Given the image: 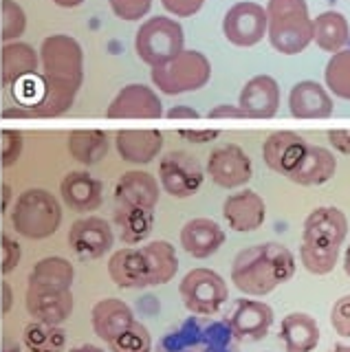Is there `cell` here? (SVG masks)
Instances as JSON below:
<instances>
[{"label": "cell", "mask_w": 350, "mask_h": 352, "mask_svg": "<svg viewBox=\"0 0 350 352\" xmlns=\"http://www.w3.org/2000/svg\"><path fill=\"white\" fill-rule=\"evenodd\" d=\"M40 97L27 110L31 117H60L69 113L84 82L82 44L67 33L47 36L40 47Z\"/></svg>", "instance_id": "1"}, {"label": "cell", "mask_w": 350, "mask_h": 352, "mask_svg": "<svg viewBox=\"0 0 350 352\" xmlns=\"http://www.w3.org/2000/svg\"><path fill=\"white\" fill-rule=\"evenodd\" d=\"M295 256L280 242H262L238 253L232 264L234 286L249 297H265L295 275Z\"/></svg>", "instance_id": "2"}, {"label": "cell", "mask_w": 350, "mask_h": 352, "mask_svg": "<svg viewBox=\"0 0 350 352\" xmlns=\"http://www.w3.org/2000/svg\"><path fill=\"white\" fill-rule=\"evenodd\" d=\"M155 352H240L225 319L188 317L163 335Z\"/></svg>", "instance_id": "3"}, {"label": "cell", "mask_w": 350, "mask_h": 352, "mask_svg": "<svg viewBox=\"0 0 350 352\" xmlns=\"http://www.w3.org/2000/svg\"><path fill=\"white\" fill-rule=\"evenodd\" d=\"M267 36L282 55H298L313 42V18L306 0H269Z\"/></svg>", "instance_id": "4"}, {"label": "cell", "mask_w": 350, "mask_h": 352, "mask_svg": "<svg viewBox=\"0 0 350 352\" xmlns=\"http://www.w3.org/2000/svg\"><path fill=\"white\" fill-rule=\"evenodd\" d=\"M62 205L56 194L42 187H31L23 192L12 209V225L16 234L29 240L51 238L62 225Z\"/></svg>", "instance_id": "5"}, {"label": "cell", "mask_w": 350, "mask_h": 352, "mask_svg": "<svg viewBox=\"0 0 350 352\" xmlns=\"http://www.w3.org/2000/svg\"><path fill=\"white\" fill-rule=\"evenodd\" d=\"M152 84H155L163 95H183L194 93L210 82L212 64L201 51L183 49L177 58L152 66L150 71Z\"/></svg>", "instance_id": "6"}, {"label": "cell", "mask_w": 350, "mask_h": 352, "mask_svg": "<svg viewBox=\"0 0 350 352\" xmlns=\"http://www.w3.org/2000/svg\"><path fill=\"white\" fill-rule=\"evenodd\" d=\"M185 49V33L179 20L152 16L137 29L135 51L150 69L168 62Z\"/></svg>", "instance_id": "7"}, {"label": "cell", "mask_w": 350, "mask_h": 352, "mask_svg": "<svg viewBox=\"0 0 350 352\" xmlns=\"http://www.w3.org/2000/svg\"><path fill=\"white\" fill-rule=\"evenodd\" d=\"M179 295L183 300V306L192 315L214 317L221 313V308L229 300V289L221 273L199 267L183 275L179 284Z\"/></svg>", "instance_id": "8"}, {"label": "cell", "mask_w": 350, "mask_h": 352, "mask_svg": "<svg viewBox=\"0 0 350 352\" xmlns=\"http://www.w3.org/2000/svg\"><path fill=\"white\" fill-rule=\"evenodd\" d=\"M205 172L190 152L174 150L159 161V185L172 198H190L201 190Z\"/></svg>", "instance_id": "9"}, {"label": "cell", "mask_w": 350, "mask_h": 352, "mask_svg": "<svg viewBox=\"0 0 350 352\" xmlns=\"http://www.w3.org/2000/svg\"><path fill=\"white\" fill-rule=\"evenodd\" d=\"M207 176L225 190H236L251 181L254 176V165H251L249 154L236 146V143H223L216 146L210 157H207Z\"/></svg>", "instance_id": "10"}, {"label": "cell", "mask_w": 350, "mask_h": 352, "mask_svg": "<svg viewBox=\"0 0 350 352\" xmlns=\"http://www.w3.org/2000/svg\"><path fill=\"white\" fill-rule=\"evenodd\" d=\"M223 33L234 47H256L267 36V11L258 3H236L223 18Z\"/></svg>", "instance_id": "11"}, {"label": "cell", "mask_w": 350, "mask_h": 352, "mask_svg": "<svg viewBox=\"0 0 350 352\" xmlns=\"http://www.w3.org/2000/svg\"><path fill=\"white\" fill-rule=\"evenodd\" d=\"M115 245L111 223L100 216H84L69 229V247L82 262L100 260Z\"/></svg>", "instance_id": "12"}, {"label": "cell", "mask_w": 350, "mask_h": 352, "mask_svg": "<svg viewBox=\"0 0 350 352\" xmlns=\"http://www.w3.org/2000/svg\"><path fill=\"white\" fill-rule=\"evenodd\" d=\"M348 236V218L339 207L322 205L306 216L302 229V242L313 247H335L342 249Z\"/></svg>", "instance_id": "13"}, {"label": "cell", "mask_w": 350, "mask_h": 352, "mask_svg": "<svg viewBox=\"0 0 350 352\" xmlns=\"http://www.w3.org/2000/svg\"><path fill=\"white\" fill-rule=\"evenodd\" d=\"M73 293L71 289L45 284H29L27 289V311L34 317V322L62 326L73 313Z\"/></svg>", "instance_id": "14"}, {"label": "cell", "mask_w": 350, "mask_h": 352, "mask_svg": "<svg viewBox=\"0 0 350 352\" xmlns=\"http://www.w3.org/2000/svg\"><path fill=\"white\" fill-rule=\"evenodd\" d=\"M108 119H159L163 117L161 97L146 84H128L106 110Z\"/></svg>", "instance_id": "15"}, {"label": "cell", "mask_w": 350, "mask_h": 352, "mask_svg": "<svg viewBox=\"0 0 350 352\" xmlns=\"http://www.w3.org/2000/svg\"><path fill=\"white\" fill-rule=\"evenodd\" d=\"M273 308L260 300H238L227 315V326L238 341H262L273 326Z\"/></svg>", "instance_id": "16"}, {"label": "cell", "mask_w": 350, "mask_h": 352, "mask_svg": "<svg viewBox=\"0 0 350 352\" xmlns=\"http://www.w3.org/2000/svg\"><path fill=\"white\" fill-rule=\"evenodd\" d=\"M306 146H309V143H306L298 132L278 130V132H271L267 141L262 143V159H265L267 168L271 172L289 179V174L300 165L306 152Z\"/></svg>", "instance_id": "17"}, {"label": "cell", "mask_w": 350, "mask_h": 352, "mask_svg": "<svg viewBox=\"0 0 350 352\" xmlns=\"http://www.w3.org/2000/svg\"><path fill=\"white\" fill-rule=\"evenodd\" d=\"M223 216L227 220L229 229L249 234L265 225L267 220V205L262 196L254 190H243L236 194H229L223 203Z\"/></svg>", "instance_id": "18"}, {"label": "cell", "mask_w": 350, "mask_h": 352, "mask_svg": "<svg viewBox=\"0 0 350 352\" xmlns=\"http://www.w3.org/2000/svg\"><path fill=\"white\" fill-rule=\"evenodd\" d=\"M247 119H271L280 108V86L271 75H256L243 86L238 99Z\"/></svg>", "instance_id": "19"}, {"label": "cell", "mask_w": 350, "mask_h": 352, "mask_svg": "<svg viewBox=\"0 0 350 352\" xmlns=\"http://www.w3.org/2000/svg\"><path fill=\"white\" fill-rule=\"evenodd\" d=\"M60 196L64 205L73 212L89 214L100 209L104 203V185L100 179H95L91 172L75 170L69 172L60 183Z\"/></svg>", "instance_id": "20"}, {"label": "cell", "mask_w": 350, "mask_h": 352, "mask_svg": "<svg viewBox=\"0 0 350 352\" xmlns=\"http://www.w3.org/2000/svg\"><path fill=\"white\" fill-rule=\"evenodd\" d=\"M161 196V185L155 174L146 170H130L119 176L115 185V203L139 209H155Z\"/></svg>", "instance_id": "21"}, {"label": "cell", "mask_w": 350, "mask_h": 352, "mask_svg": "<svg viewBox=\"0 0 350 352\" xmlns=\"http://www.w3.org/2000/svg\"><path fill=\"white\" fill-rule=\"evenodd\" d=\"M181 247L196 260L212 258L225 245V231L212 218H192L181 229Z\"/></svg>", "instance_id": "22"}, {"label": "cell", "mask_w": 350, "mask_h": 352, "mask_svg": "<svg viewBox=\"0 0 350 352\" xmlns=\"http://www.w3.org/2000/svg\"><path fill=\"white\" fill-rule=\"evenodd\" d=\"M40 55L27 42H7L0 49V82L3 86H16L38 75Z\"/></svg>", "instance_id": "23"}, {"label": "cell", "mask_w": 350, "mask_h": 352, "mask_svg": "<svg viewBox=\"0 0 350 352\" xmlns=\"http://www.w3.org/2000/svg\"><path fill=\"white\" fill-rule=\"evenodd\" d=\"M115 148L119 157L126 163L148 165L163 150V135L161 130L146 128V130H119L115 135Z\"/></svg>", "instance_id": "24"}, {"label": "cell", "mask_w": 350, "mask_h": 352, "mask_svg": "<svg viewBox=\"0 0 350 352\" xmlns=\"http://www.w3.org/2000/svg\"><path fill=\"white\" fill-rule=\"evenodd\" d=\"M289 110L295 119H328L333 115V97L320 82H298L289 93Z\"/></svg>", "instance_id": "25"}, {"label": "cell", "mask_w": 350, "mask_h": 352, "mask_svg": "<svg viewBox=\"0 0 350 352\" xmlns=\"http://www.w3.org/2000/svg\"><path fill=\"white\" fill-rule=\"evenodd\" d=\"M91 324H93L95 335L102 341H106V344H111V341L122 335L126 328L135 324V313L124 300L106 297V300H100L93 306Z\"/></svg>", "instance_id": "26"}, {"label": "cell", "mask_w": 350, "mask_h": 352, "mask_svg": "<svg viewBox=\"0 0 350 352\" xmlns=\"http://www.w3.org/2000/svg\"><path fill=\"white\" fill-rule=\"evenodd\" d=\"M335 172H337L335 154L322 146H311L309 143L300 165L289 174V181L295 185L315 187V185H324L331 181Z\"/></svg>", "instance_id": "27"}, {"label": "cell", "mask_w": 350, "mask_h": 352, "mask_svg": "<svg viewBox=\"0 0 350 352\" xmlns=\"http://www.w3.org/2000/svg\"><path fill=\"white\" fill-rule=\"evenodd\" d=\"M108 275L119 289H148L146 260L141 247L117 249L108 262Z\"/></svg>", "instance_id": "28"}, {"label": "cell", "mask_w": 350, "mask_h": 352, "mask_svg": "<svg viewBox=\"0 0 350 352\" xmlns=\"http://www.w3.org/2000/svg\"><path fill=\"white\" fill-rule=\"evenodd\" d=\"M280 341L287 352H313L320 346V326L309 313H289L280 324Z\"/></svg>", "instance_id": "29"}, {"label": "cell", "mask_w": 350, "mask_h": 352, "mask_svg": "<svg viewBox=\"0 0 350 352\" xmlns=\"http://www.w3.org/2000/svg\"><path fill=\"white\" fill-rule=\"evenodd\" d=\"M146 260L148 286H161L174 280L179 271V256L168 240H152L146 247H141Z\"/></svg>", "instance_id": "30"}, {"label": "cell", "mask_w": 350, "mask_h": 352, "mask_svg": "<svg viewBox=\"0 0 350 352\" xmlns=\"http://www.w3.org/2000/svg\"><path fill=\"white\" fill-rule=\"evenodd\" d=\"M115 227L119 229V238L124 245L133 247L146 242L155 229V209H139V207H115Z\"/></svg>", "instance_id": "31"}, {"label": "cell", "mask_w": 350, "mask_h": 352, "mask_svg": "<svg viewBox=\"0 0 350 352\" xmlns=\"http://www.w3.org/2000/svg\"><path fill=\"white\" fill-rule=\"evenodd\" d=\"M350 40V25L339 11H322L313 18V42L326 53H337Z\"/></svg>", "instance_id": "32"}, {"label": "cell", "mask_w": 350, "mask_h": 352, "mask_svg": "<svg viewBox=\"0 0 350 352\" xmlns=\"http://www.w3.org/2000/svg\"><path fill=\"white\" fill-rule=\"evenodd\" d=\"M111 141L104 130H73L69 132V152L82 165H97L106 159Z\"/></svg>", "instance_id": "33"}, {"label": "cell", "mask_w": 350, "mask_h": 352, "mask_svg": "<svg viewBox=\"0 0 350 352\" xmlns=\"http://www.w3.org/2000/svg\"><path fill=\"white\" fill-rule=\"evenodd\" d=\"M75 282V267L60 256H49L36 262V267L29 273V284H45V286H60V289H71Z\"/></svg>", "instance_id": "34"}, {"label": "cell", "mask_w": 350, "mask_h": 352, "mask_svg": "<svg viewBox=\"0 0 350 352\" xmlns=\"http://www.w3.org/2000/svg\"><path fill=\"white\" fill-rule=\"evenodd\" d=\"M23 344L29 352H62L67 346V333L60 326L31 322L25 326Z\"/></svg>", "instance_id": "35"}, {"label": "cell", "mask_w": 350, "mask_h": 352, "mask_svg": "<svg viewBox=\"0 0 350 352\" xmlns=\"http://www.w3.org/2000/svg\"><path fill=\"white\" fill-rule=\"evenodd\" d=\"M324 82L335 97L350 102V49L333 53V58L326 64Z\"/></svg>", "instance_id": "36"}, {"label": "cell", "mask_w": 350, "mask_h": 352, "mask_svg": "<svg viewBox=\"0 0 350 352\" xmlns=\"http://www.w3.org/2000/svg\"><path fill=\"white\" fill-rule=\"evenodd\" d=\"M27 31V14L16 0H0V40L16 42Z\"/></svg>", "instance_id": "37"}, {"label": "cell", "mask_w": 350, "mask_h": 352, "mask_svg": "<svg viewBox=\"0 0 350 352\" xmlns=\"http://www.w3.org/2000/svg\"><path fill=\"white\" fill-rule=\"evenodd\" d=\"M339 260V249L335 247H313V245H300V262L304 269L313 275H328Z\"/></svg>", "instance_id": "38"}, {"label": "cell", "mask_w": 350, "mask_h": 352, "mask_svg": "<svg viewBox=\"0 0 350 352\" xmlns=\"http://www.w3.org/2000/svg\"><path fill=\"white\" fill-rule=\"evenodd\" d=\"M108 346H111V352H152V337L150 330L135 319V324L126 328Z\"/></svg>", "instance_id": "39"}, {"label": "cell", "mask_w": 350, "mask_h": 352, "mask_svg": "<svg viewBox=\"0 0 350 352\" xmlns=\"http://www.w3.org/2000/svg\"><path fill=\"white\" fill-rule=\"evenodd\" d=\"M0 139H3L0 141V165L3 168H12V165L18 163L20 154H23L25 148L23 135L18 130H3Z\"/></svg>", "instance_id": "40"}, {"label": "cell", "mask_w": 350, "mask_h": 352, "mask_svg": "<svg viewBox=\"0 0 350 352\" xmlns=\"http://www.w3.org/2000/svg\"><path fill=\"white\" fill-rule=\"evenodd\" d=\"M108 3H111L113 14L126 22H137L146 18L152 9V0H108Z\"/></svg>", "instance_id": "41"}, {"label": "cell", "mask_w": 350, "mask_h": 352, "mask_svg": "<svg viewBox=\"0 0 350 352\" xmlns=\"http://www.w3.org/2000/svg\"><path fill=\"white\" fill-rule=\"evenodd\" d=\"M23 260V247L12 236H0V273L9 275Z\"/></svg>", "instance_id": "42"}, {"label": "cell", "mask_w": 350, "mask_h": 352, "mask_svg": "<svg viewBox=\"0 0 350 352\" xmlns=\"http://www.w3.org/2000/svg\"><path fill=\"white\" fill-rule=\"evenodd\" d=\"M331 326L339 337L350 339V293L339 297L331 308Z\"/></svg>", "instance_id": "43"}, {"label": "cell", "mask_w": 350, "mask_h": 352, "mask_svg": "<svg viewBox=\"0 0 350 352\" xmlns=\"http://www.w3.org/2000/svg\"><path fill=\"white\" fill-rule=\"evenodd\" d=\"M161 5L174 18H192L203 9L205 0H161Z\"/></svg>", "instance_id": "44"}, {"label": "cell", "mask_w": 350, "mask_h": 352, "mask_svg": "<svg viewBox=\"0 0 350 352\" xmlns=\"http://www.w3.org/2000/svg\"><path fill=\"white\" fill-rule=\"evenodd\" d=\"M179 137H183L185 141L190 143H210V141H216L221 137V130H179Z\"/></svg>", "instance_id": "45"}, {"label": "cell", "mask_w": 350, "mask_h": 352, "mask_svg": "<svg viewBox=\"0 0 350 352\" xmlns=\"http://www.w3.org/2000/svg\"><path fill=\"white\" fill-rule=\"evenodd\" d=\"M210 119H247V115L240 110V106H232V104H218L210 110Z\"/></svg>", "instance_id": "46"}, {"label": "cell", "mask_w": 350, "mask_h": 352, "mask_svg": "<svg viewBox=\"0 0 350 352\" xmlns=\"http://www.w3.org/2000/svg\"><path fill=\"white\" fill-rule=\"evenodd\" d=\"M328 141L337 152L350 154V130H328Z\"/></svg>", "instance_id": "47"}, {"label": "cell", "mask_w": 350, "mask_h": 352, "mask_svg": "<svg viewBox=\"0 0 350 352\" xmlns=\"http://www.w3.org/2000/svg\"><path fill=\"white\" fill-rule=\"evenodd\" d=\"M168 119H199V110H194L190 106H172L168 113H166Z\"/></svg>", "instance_id": "48"}, {"label": "cell", "mask_w": 350, "mask_h": 352, "mask_svg": "<svg viewBox=\"0 0 350 352\" xmlns=\"http://www.w3.org/2000/svg\"><path fill=\"white\" fill-rule=\"evenodd\" d=\"M0 293H3V306H0V311H3V315H7L14 306V291H12V286H9V282L0 284Z\"/></svg>", "instance_id": "49"}, {"label": "cell", "mask_w": 350, "mask_h": 352, "mask_svg": "<svg viewBox=\"0 0 350 352\" xmlns=\"http://www.w3.org/2000/svg\"><path fill=\"white\" fill-rule=\"evenodd\" d=\"M3 117L5 119H9V117H31V113H29L27 108H5Z\"/></svg>", "instance_id": "50"}, {"label": "cell", "mask_w": 350, "mask_h": 352, "mask_svg": "<svg viewBox=\"0 0 350 352\" xmlns=\"http://www.w3.org/2000/svg\"><path fill=\"white\" fill-rule=\"evenodd\" d=\"M58 7H64V9H75V7H80L84 0H53Z\"/></svg>", "instance_id": "51"}, {"label": "cell", "mask_w": 350, "mask_h": 352, "mask_svg": "<svg viewBox=\"0 0 350 352\" xmlns=\"http://www.w3.org/2000/svg\"><path fill=\"white\" fill-rule=\"evenodd\" d=\"M69 352H104L100 346H93V344H82L78 348H71Z\"/></svg>", "instance_id": "52"}, {"label": "cell", "mask_w": 350, "mask_h": 352, "mask_svg": "<svg viewBox=\"0 0 350 352\" xmlns=\"http://www.w3.org/2000/svg\"><path fill=\"white\" fill-rule=\"evenodd\" d=\"M344 271H346V275L350 278V245L346 247V253H344Z\"/></svg>", "instance_id": "53"}, {"label": "cell", "mask_w": 350, "mask_h": 352, "mask_svg": "<svg viewBox=\"0 0 350 352\" xmlns=\"http://www.w3.org/2000/svg\"><path fill=\"white\" fill-rule=\"evenodd\" d=\"M328 352H350V344H337V346H333Z\"/></svg>", "instance_id": "54"}, {"label": "cell", "mask_w": 350, "mask_h": 352, "mask_svg": "<svg viewBox=\"0 0 350 352\" xmlns=\"http://www.w3.org/2000/svg\"><path fill=\"white\" fill-rule=\"evenodd\" d=\"M7 201H9V185H3V212L7 209Z\"/></svg>", "instance_id": "55"}, {"label": "cell", "mask_w": 350, "mask_h": 352, "mask_svg": "<svg viewBox=\"0 0 350 352\" xmlns=\"http://www.w3.org/2000/svg\"><path fill=\"white\" fill-rule=\"evenodd\" d=\"M3 352H20V346L18 344H5Z\"/></svg>", "instance_id": "56"}]
</instances>
